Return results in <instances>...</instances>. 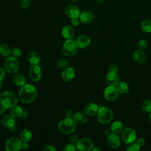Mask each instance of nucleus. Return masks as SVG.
Instances as JSON below:
<instances>
[{
    "mask_svg": "<svg viewBox=\"0 0 151 151\" xmlns=\"http://www.w3.org/2000/svg\"><path fill=\"white\" fill-rule=\"evenodd\" d=\"M5 147L8 151H18L22 148V142L20 139L11 137L6 141Z\"/></svg>",
    "mask_w": 151,
    "mask_h": 151,
    "instance_id": "1a4fd4ad",
    "label": "nucleus"
},
{
    "mask_svg": "<svg viewBox=\"0 0 151 151\" xmlns=\"http://www.w3.org/2000/svg\"><path fill=\"white\" fill-rule=\"evenodd\" d=\"M11 55H12V56H13L15 58L20 57V55H21V49L18 47H14L11 50Z\"/></svg>",
    "mask_w": 151,
    "mask_h": 151,
    "instance_id": "c9c22d12",
    "label": "nucleus"
},
{
    "mask_svg": "<svg viewBox=\"0 0 151 151\" xmlns=\"http://www.w3.org/2000/svg\"><path fill=\"white\" fill-rule=\"evenodd\" d=\"M142 109L145 112H151V100L146 99L143 101L142 103Z\"/></svg>",
    "mask_w": 151,
    "mask_h": 151,
    "instance_id": "7c9ffc66",
    "label": "nucleus"
},
{
    "mask_svg": "<svg viewBox=\"0 0 151 151\" xmlns=\"http://www.w3.org/2000/svg\"><path fill=\"white\" fill-rule=\"evenodd\" d=\"M12 81L15 84L18 86H22L24 84H25V77L19 73H15V74L13 76Z\"/></svg>",
    "mask_w": 151,
    "mask_h": 151,
    "instance_id": "bb28decb",
    "label": "nucleus"
},
{
    "mask_svg": "<svg viewBox=\"0 0 151 151\" xmlns=\"http://www.w3.org/2000/svg\"><path fill=\"white\" fill-rule=\"evenodd\" d=\"M4 67L8 73L10 74H15L19 70V64L17 58L13 56H10L6 58L4 62Z\"/></svg>",
    "mask_w": 151,
    "mask_h": 151,
    "instance_id": "39448f33",
    "label": "nucleus"
},
{
    "mask_svg": "<svg viewBox=\"0 0 151 151\" xmlns=\"http://www.w3.org/2000/svg\"><path fill=\"white\" fill-rule=\"evenodd\" d=\"M22 109L21 107L18 105H15L10 108L9 110V113L11 116H12L14 118L17 117H20L22 113Z\"/></svg>",
    "mask_w": 151,
    "mask_h": 151,
    "instance_id": "393cba45",
    "label": "nucleus"
},
{
    "mask_svg": "<svg viewBox=\"0 0 151 151\" xmlns=\"http://www.w3.org/2000/svg\"><path fill=\"white\" fill-rule=\"evenodd\" d=\"M5 110H6V108L1 105L0 106V115L4 114V113L5 112Z\"/></svg>",
    "mask_w": 151,
    "mask_h": 151,
    "instance_id": "49530a36",
    "label": "nucleus"
},
{
    "mask_svg": "<svg viewBox=\"0 0 151 151\" xmlns=\"http://www.w3.org/2000/svg\"><path fill=\"white\" fill-rule=\"evenodd\" d=\"M71 1H77L78 0H71Z\"/></svg>",
    "mask_w": 151,
    "mask_h": 151,
    "instance_id": "864d4df0",
    "label": "nucleus"
},
{
    "mask_svg": "<svg viewBox=\"0 0 151 151\" xmlns=\"http://www.w3.org/2000/svg\"><path fill=\"white\" fill-rule=\"evenodd\" d=\"M107 143L111 148L116 149L120 145V139L117 134L111 133L107 135Z\"/></svg>",
    "mask_w": 151,
    "mask_h": 151,
    "instance_id": "ddd939ff",
    "label": "nucleus"
},
{
    "mask_svg": "<svg viewBox=\"0 0 151 151\" xmlns=\"http://www.w3.org/2000/svg\"><path fill=\"white\" fill-rule=\"evenodd\" d=\"M93 150V151H96V150H101V149H100L99 147H93V149H92V150Z\"/></svg>",
    "mask_w": 151,
    "mask_h": 151,
    "instance_id": "09e8293b",
    "label": "nucleus"
},
{
    "mask_svg": "<svg viewBox=\"0 0 151 151\" xmlns=\"http://www.w3.org/2000/svg\"><path fill=\"white\" fill-rule=\"evenodd\" d=\"M136 143H137L140 147H142V146H143L145 145V139H143V138H139V139H138L137 140Z\"/></svg>",
    "mask_w": 151,
    "mask_h": 151,
    "instance_id": "37998d69",
    "label": "nucleus"
},
{
    "mask_svg": "<svg viewBox=\"0 0 151 151\" xmlns=\"http://www.w3.org/2000/svg\"><path fill=\"white\" fill-rule=\"evenodd\" d=\"M149 120H150V122H151V112L150 113V114H149Z\"/></svg>",
    "mask_w": 151,
    "mask_h": 151,
    "instance_id": "603ef678",
    "label": "nucleus"
},
{
    "mask_svg": "<svg viewBox=\"0 0 151 151\" xmlns=\"http://www.w3.org/2000/svg\"><path fill=\"white\" fill-rule=\"evenodd\" d=\"M78 137L77 135L76 134H72L69 137V140L70 142L71 143H73V144H74V143H76L78 141Z\"/></svg>",
    "mask_w": 151,
    "mask_h": 151,
    "instance_id": "a19ab883",
    "label": "nucleus"
},
{
    "mask_svg": "<svg viewBox=\"0 0 151 151\" xmlns=\"http://www.w3.org/2000/svg\"><path fill=\"white\" fill-rule=\"evenodd\" d=\"M146 55L142 50H137L133 53V58L138 63H144L146 60Z\"/></svg>",
    "mask_w": 151,
    "mask_h": 151,
    "instance_id": "412c9836",
    "label": "nucleus"
},
{
    "mask_svg": "<svg viewBox=\"0 0 151 151\" xmlns=\"http://www.w3.org/2000/svg\"><path fill=\"white\" fill-rule=\"evenodd\" d=\"M118 71H119V67L116 64H111L109 66V72L117 73Z\"/></svg>",
    "mask_w": 151,
    "mask_h": 151,
    "instance_id": "4c0bfd02",
    "label": "nucleus"
},
{
    "mask_svg": "<svg viewBox=\"0 0 151 151\" xmlns=\"http://www.w3.org/2000/svg\"><path fill=\"white\" fill-rule=\"evenodd\" d=\"M141 29L146 33L151 32V19H145L141 22Z\"/></svg>",
    "mask_w": 151,
    "mask_h": 151,
    "instance_id": "c756f323",
    "label": "nucleus"
},
{
    "mask_svg": "<svg viewBox=\"0 0 151 151\" xmlns=\"http://www.w3.org/2000/svg\"><path fill=\"white\" fill-rule=\"evenodd\" d=\"M94 14L90 11H84L80 13L79 19L80 22L84 24H89L94 19Z\"/></svg>",
    "mask_w": 151,
    "mask_h": 151,
    "instance_id": "2eb2a0df",
    "label": "nucleus"
},
{
    "mask_svg": "<svg viewBox=\"0 0 151 151\" xmlns=\"http://www.w3.org/2000/svg\"><path fill=\"white\" fill-rule=\"evenodd\" d=\"M27 59L31 65H39L40 63V56L34 51L31 52L28 54Z\"/></svg>",
    "mask_w": 151,
    "mask_h": 151,
    "instance_id": "b1692460",
    "label": "nucleus"
},
{
    "mask_svg": "<svg viewBox=\"0 0 151 151\" xmlns=\"http://www.w3.org/2000/svg\"><path fill=\"white\" fill-rule=\"evenodd\" d=\"M57 65L58 67H60L61 68H65L68 67V63L65 59L60 58V59L58 60V61L57 62Z\"/></svg>",
    "mask_w": 151,
    "mask_h": 151,
    "instance_id": "473e14b6",
    "label": "nucleus"
},
{
    "mask_svg": "<svg viewBox=\"0 0 151 151\" xmlns=\"http://www.w3.org/2000/svg\"><path fill=\"white\" fill-rule=\"evenodd\" d=\"M73 119L78 124H85L87 121V114L82 111H78L74 114Z\"/></svg>",
    "mask_w": 151,
    "mask_h": 151,
    "instance_id": "4be33fe9",
    "label": "nucleus"
},
{
    "mask_svg": "<svg viewBox=\"0 0 151 151\" xmlns=\"http://www.w3.org/2000/svg\"><path fill=\"white\" fill-rule=\"evenodd\" d=\"M136 132L135 130L131 127H126L122 131V139L123 141L126 144L134 142L136 140Z\"/></svg>",
    "mask_w": 151,
    "mask_h": 151,
    "instance_id": "0eeeda50",
    "label": "nucleus"
},
{
    "mask_svg": "<svg viewBox=\"0 0 151 151\" xmlns=\"http://www.w3.org/2000/svg\"><path fill=\"white\" fill-rule=\"evenodd\" d=\"M124 129V124L122 122L119 120L113 122L110 126V130L111 132L116 134H119L122 132Z\"/></svg>",
    "mask_w": 151,
    "mask_h": 151,
    "instance_id": "5701e85b",
    "label": "nucleus"
},
{
    "mask_svg": "<svg viewBox=\"0 0 151 151\" xmlns=\"http://www.w3.org/2000/svg\"><path fill=\"white\" fill-rule=\"evenodd\" d=\"M116 87L118 90L119 93L122 94H127L129 90V87L128 84L123 81H119L118 84L116 86Z\"/></svg>",
    "mask_w": 151,
    "mask_h": 151,
    "instance_id": "a878e982",
    "label": "nucleus"
},
{
    "mask_svg": "<svg viewBox=\"0 0 151 151\" xmlns=\"http://www.w3.org/2000/svg\"><path fill=\"white\" fill-rule=\"evenodd\" d=\"M80 19H79V17L71 18V23L74 27L78 26L80 24Z\"/></svg>",
    "mask_w": 151,
    "mask_h": 151,
    "instance_id": "ea45409f",
    "label": "nucleus"
},
{
    "mask_svg": "<svg viewBox=\"0 0 151 151\" xmlns=\"http://www.w3.org/2000/svg\"><path fill=\"white\" fill-rule=\"evenodd\" d=\"M1 91H0V97H1Z\"/></svg>",
    "mask_w": 151,
    "mask_h": 151,
    "instance_id": "5fc2aeb1",
    "label": "nucleus"
},
{
    "mask_svg": "<svg viewBox=\"0 0 151 151\" xmlns=\"http://www.w3.org/2000/svg\"><path fill=\"white\" fill-rule=\"evenodd\" d=\"M5 76V71L2 67H0V80L2 81Z\"/></svg>",
    "mask_w": 151,
    "mask_h": 151,
    "instance_id": "c03bdc74",
    "label": "nucleus"
},
{
    "mask_svg": "<svg viewBox=\"0 0 151 151\" xmlns=\"http://www.w3.org/2000/svg\"><path fill=\"white\" fill-rule=\"evenodd\" d=\"M61 34L63 37L66 40L72 39L74 35V29L71 25H66L63 27L61 30Z\"/></svg>",
    "mask_w": 151,
    "mask_h": 151,
    "instance_id": "6ab92c4d",
    "label": "nucleus"
},
{
    "mask_svg": "<svg viewBox=\"0 0 151 151\" xmlns=\"http://www.w3.org/2000/svg\"><path fill=\"white\" fill-rule=\"evenodd\" d=\"M76 150V147L73 143H68L64 145L63 148V151H75Z\"/></svg>",
    "mask_w": 151,
    "mask_h": 151,
    "instance_id": "f704fd0d",
    "label": "nucleus"
},
{
    "mask_svg": "<svg viewBox=\"0 0 151 151\" xmlns=\"http://www.w3.org/2000/svg\"><path fill=\"white\" fill-rule=\"evenodd\" d=\"M114 117L113 110L108 107L103 106L99 108L97 113V121L103 124H106L110 123Z\"/></svg>",
    "mask_w": 151,
    "mask_h": 151,
    "instance_id": "f03ea898",
    "label": "nucleus"
},
{
    "mask_svg": "<svg viewBox=\"0 0 151 151\" xmlns=\"http://www.w3.org/2000/svg\"><path fill=\"white\" fill-rule=\"evenodd\" d=\"M137 47L139 48V49H140V50L145 49L147 47V42L146 40L142 39L137 42Z\"/></svg>",
    "mask_w": 151,
    "mask_h": 151,
    "instance_id": "72a5a7b5",
    "label": "nucleus"
},
{
    "mask_svg": "<svg viewBox=\"0 0 151 151\" xmlns=\"http://www.w3.org/2000/svg\"><path fill=\"white\" fill-rule=\"evenodd\" d=\"M43 150H44V151H55L56 150V148L53 145H46L44 147Z\"/></svg>",
    "mask_w": 151,
    "mask_h": 151,
    "instance_id": "79ce46f5",
    "label": "nucleus"
},
{
    "mask_svg": "<svg viewBox=\"0 0 151 151\" xmlns=\"http://www.w3.org/2000/svg\"><path fill=\"white\" fill-rule=\"evenodd\" d=\"M18 98L16 94L12 91H5L1 94L0 97V104L6 109H10L16 105Z\"/></svg>",
    "mask_w": 151,
    "mask_h": 151,
    "instance_id": "20e7f679",
    "label": "nucleus"
},
{
    "mask_svg": "<svg viewBox=\"0 0 151 151\" xmlns=\"http://www.w3.org/2000/svg\"><path fill=\"white\" fill-rule=\"evenodd\" d=\"M106 80L107 83L109 86H116L120 81L119 77L116 73L109 72L107 74L106 77Z\"/></svg>",
    "mask_w": 151,
    "mask_h": 151,
    "instance_id": "dca6fc26",
    "label": "nucleus"
},
{
    "mask_svg": "<svg viewBox=\"0 0 151 151\" xmlns=\"http://www.w3.org/2000/svg\"><path fill=\"white\" fill-rule=\"evenodd\" d=\"M2 86H3V83H2V81L0 80V89L2 87Z\"/></svg>",
    "mask_w": 151,
    "mask_h": 151,
    "instance_id": "3c124183",
    "label": "nucleus"
},
{
    "mask_svg": "<svg viewBox=\"0 0 151 151\" xmlns=\"http://www.w3.org/2000/svg\"><path fill=\"white\" fill-rule=\"evenodd\" d=\"M28 116V113L25 110H23L22 114L21 116V117H22V119H27Z\"/></svg>",
    "mask_w": 151,
    "mask_h": 151,
    "instance_id": "a18cd8bd",
    "label": "nucleus"
},
{
    "mask_svg": "<svg viewBox=\"0 0 151 151\" xmlns=\"http://www.w3.org/2000/svg\"><path fill=\"white\" fill-rule=\"evenodd\" d=\"M99 108V106L97 104L94 103H90L85 106L84 111L87 115L93 116L97 114Z\"/></svg>",
    "mask_w": 151,
    "mask_h": 151,
    "instance_id": "f3484780",
    "label": "nucleus"
},
{
    "mask_svg": "<svg viewBox=\"0 0 151 151\" xmlns=\"http://www.w3.org/2000/svg\"><path fill=\"white\" fill-rule=\"evenodd\" d=\"M20 7L22 9H25L28 8L31 5V1L30 0H21L19 2Z\"/></svg>",
    "mask_w": 151,
    "mask_h": 151,
    "instance_id": "e433bc0d",
    "label": "nucleus"
},
{
    "mask_svg": "<svg viewBox=\"0 0 151 151\" xmlns=\"http://www.w3.org/2000/svg\"><path fill=\"white\" fill-rule=\"evenodd\" d=\"M37 90L32 84L25 83L21 86L19 91V96L21 101L25 104L32 102L36 98Z\"/></svg>",
    "mask_w": 151,
    "mask_h": 151,
    "instance_id": "f257e3e1",
    "label": "nucleus"
},
{
    "mask_svg": "<svg viewBox=\"0 0 151 151\" xmlns=\"http://www.w3.org/2000/svg\"><path fill=\"white\" fill-rule=\"evenodd\" d=\"M76 42L78 48L81 49H84L87 47L90 44L91 40L88 36L83 35L79 36L77 38Z\"/></svg>",
    "mask_w": 151,
    "mask_h": 151,
    "instance_id": "a211bd4d",
    "label": "nucleus"
},
{
    "mask_svg": "<svg viewBox=\"0 0 151 151\" xmlns=\"http://www.w3.org/2000/svg\"><path fill=\"white\" fill-rule=\"evenodd\" d=\"M74 112L72 109H68L65 114V117L66 118H70V119H73L74 116Z\"/></svg>",
    "mask_w": 151,
    "mask_h": 151,
    "instance_id": "58836bf2",
    "label": "nucleus"
},
{
    "mask_svg": "<svg viewBox=\"0 0 151 151\" xmlns=\"http://www.w3.org/2000/svg\"><path fill=\"white\" fill-rule=\"evenodd\" d=\"M76 149L81 151H90L93 147V143L87 137L79 139L76 143Z\"/></svg>",
    "mask_w": 151,
    "mask_h": 151,
    "instance_id": "6e6552de",
    "label": "nucleus"
},
{
    "mask_svg": "<svg viewBox=\"0 0 151 151\" xmlns=\"http://www.w3.org/2000/svg\"><path fill=\"white\" fill-rule=\"evenodd\" d=\"M61 78L65 82H70L72 81L75 77L74 69L70 67H67L62 71L61 73Z\"/></svg>",
    "mask_w": 151,
    "mask_h": 151,
    "instance_id": "f8f14e48",
    "label": "nucleus"
},
{
    "mask_svg": "<svg viewBox=\"0 0 151 151\" xmlns=\"http://www.w3.org/2000/svg\"><path fill=\"white\" fill-rule=\"evenodd\" d=\"M77 127V123L73 119L65 118L60 121L58 124V130L65 134H68L73 133Z\"/></svg>",
    "mask_w": 151,
    "mask_h": 151,
    "instance_id": "7ed1b4c3",
    "label": "nucleus"
},
{
    "mask_svg": "<svg viewBox=\"0 0 151 151\" xmlns=\"http://www.w3.org/2000/svg\"><path fill=\"white\" fill-rule=\"evenodd\" d=\"M78 46L76 41L73 39L67 40L63 46V53L66 56L74 55L77 51Z\"/></svg>",
    "mask_w": 151,
    "mask_h": 151,
    "instance_id": "423d86ee",
    "label": "nucleus"
},
{
    "mask_svg": "<svg viewBox=\"0 0 151 151\" xmlns=\"http://www.w3.org/2000/svg\"><path fill=\"white\" fill-rule=\"evenodd\" d=\"M32 137V132L28 130V129H24L23 130L19 135V139L22 142H29Z\"/></svg>",
    "mask_w": 151,
    "mask_h": 151,
    "instance_id": "cd10ccee",
    "label": "nucleus"
},
{
    "mask_svg": "<svg viewBox=\"0 0 151 151\" xmlns=\"http://www.w3.org/2000/svg\"><path fill=\"white\" fill-rule=\"evenodd\" d=\"M119 93L116 86H109L104 89V97L106 100L113 101L117 99Z\"/></svg>",
    "mask_w": 151,
    "mask_h": 151,
    "instance_id": "9d476101",
    "label": "nucleus"
},
{
    "mask_svg": "<svg viewBox=\"0 0 151 151\" xmlns=\"http://www.w3.org/2000/svg\"><path fill=\"white\" fill-rule=\"evenodd\" d=\"M65 14L70 18L79 17L80 15V10L78 7L75 5H68L65 9Z\"/></svg>",
    "mask_w": 151,
    "mask_h": 151,
    "instance_id": "4468645a",
    "label": "nucleus"
},
{
    "mask_svg": "<svg viewBox=\"0 0 151 151\" xmlns=\"http://www.w3.org/2000/svg\"><path fill=\"white\" fill-rule=\"evenodd\" d=\"M1 124L6 128H10L15 124V119L11 114L4 116L1 120Z\"/></svg>",
    "mask_w": 151,
    "mask_h": 151,
    "instance_id": "aec40b11",
    "label": "nucleus"
},
{
    "mask_svg": "<svg viewBox=\"0 0 151 151\" xmlns=\"http://www.w3.org/2000/svg\"><path fill=\"white\" fill-rule=\"evenodd\" d=\"M97 1L99 4H103L105 2V0H97Z\"/></svg>",
    "mask_w": 151,
    "mask_h": 151,
    "instance_id": "8fccbe9b",
    "label": "nucleus"
},
{
    "mask_svg": "<svg viewBox=\"0 0 151 151\" xmlns=\"http://www.w3.org/2000/svg\"><path fill=\"white\" fill-rule=\"evenodd\" d=\"M28 147V142H22V148L24 149H27Z\"/></svg>",
    "mask_w": 151,
    "mask_h": 151,
    "instance_id": "de8ad7c7",
    "label": "nucleus"
},
{
    "mask_svg": "<svg viewBox=\"0 0 151 151\" xmlns=\"http://www.w3.org/2000/svg\"><path fill=\"white\" fill-rule=\"evenodd\" d=\"M140 149V147L134 142L130 143L128 144V146L126 147V150L127 151H138Z\"/></svg>",
    "mask_w": 151,
    "mask_h": 151,
    "instance_id": "2f4dec72",
    "label": "nucleus"
},
{
    "mask_svg": "<svg viewBox=\"0 0 151 151\" xmlns=\"http://www.w3.org/2000/svg\"><path fill=\"white\" fill-rule=\"evenodd\" d=\"M0 54L2 57H9L11 54V48L6 44H0Z\"/></svg>",
    "mask_w": 151,
    "mask_h": 151,
    "instance_id": "c85d7f7f",
    "label": "nucleus"
},
{
    "mask_svg": "<svg viewBox=\"0 0 151 151\" xmlns=\"http://www.w3.org/2000/svg\"><path fill=\"white\" fill-rule=\"evenodd\" d=\"M28 76L29 78L35 82L38 81L41 78L42 71L39 65H31L29 68Z\"/></svg>",
    "mask_w": 151,
    "mask_h": 151,
    "instance_id": "9b49d317",
    "label": "nucleus"
}]
</instances>
